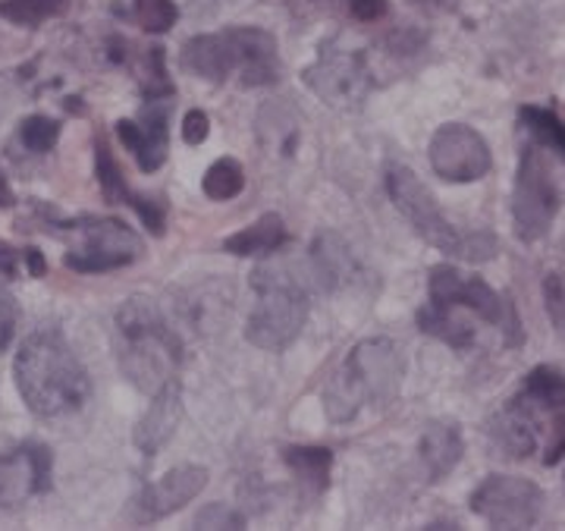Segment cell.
<instances>
[{"label":"cell","instance_id":"obj_43","mask_svg":"<svg viewBox=\"0 0 565 531\" xmlns=\"http://www.w3.org/2000/svg\"><path fill=\"white\" fill-rule=\"evenodd\" d=\"M318 3H340V0H318Z\"/></svg>","mask_w":565,"mask_h":531},{"label":"cell","instance_id":"obj_10","mask_svg":"<svg viewBox=\"0 0 565 531\" xmlns=\"http://www.w3.org/2000/svg\"><path fill=\"white\" fill-rule=\"evenodd\" d=\"M468 507L493 529H531L541 522L544 490L515 475H487L468 497Z\"/></svg>","mask_w":565,"mask_h":531},{"label":"cell","instance_id":"obj_30","mask_svg":"<svg viewBox=\"0 0 565 531\" xmlns=\"http://www.w3.org/2000/svg\"><path fill=\"white\" fill-rule=\"evenodd\" d=\"M132 17L145 32L163 35V32H170L177 25L180 10H177L173 0H132Z\"/></svg>","mask_w":565,"mask_h":531},{"label":"cell","instance_id":"obj_1","mask_svg":"<svg viewBox=\"0 0 565 531\" xmlns=\"http://www.w3.org/2000/svg\"><path fill=\"white\" fill-rule=\"evenodd\" d=\"M13 374L25 406L39 418L73 415L92 396V381L79 355L66 343L61 330L51 327L35 330L22 340Z\"/></svg>","mask_w":565,"mask_h":531},{"label":"cell","instance_id":"obj_18","mask_svg":"<svg viewBox=\"0 0 565 531\" xmlns=\"http://www.w3.org/2000/svg\"><path fill=\"white\" fill-rule=\"evenodd\" d=\"M311 258H315L318 280L327 289H349V286L364 284V277H367L355 252L337 233H321L311 245Z\"/></svg>","mask_w":565,"mask_h":531},{"label":"cell","instance_id":"obj_36","mask_svg":"<svg viewBox=\"0 0 565 531\" xmlns=\"http://www.w3.org/2000/svg\"><path fill=\"white\" fill-rule=\"evenodd\" d=\"M207 132H211L207 114L204 110H189L185 120H182V139H185V145H202L207 139Z\"/></svg>","mask_w":565,"mask_h":531},{"label":"cell","instance_id":"obj_28","mask_svg":"<svg viewBox=\"0 0 565 531\" xmlns=\"http://www.w3.org/2000/svg\"><path fill=\"white\" fill-rule=\"evenodd\" d=\"M202 189L207 199H214V202H230V199H236L239 192L245 189V170L243 163L233 161V158H221V161H214L207 167V173H204Z\"/></svg>","mask_w":565,"mask_h":531},{"label":"cell","instance_id":"obj_14","mask_svg":"<svg viewBox=\"0 0 565 531\" xmlns=\"http://www.w3.org/2000/svg\"><path fill=\"white\" fill-rule=\"evenodd\" d=\"M207 488V469L202 466H180L167 471L161 481L145 485L139 497L132 500V519L136 522H158L170 512H180L185 503H192Z\"/></svg>","mask_w":565,"mask_h":531},{"label":"cell","instance_id":"obj_7","mask_svg":"<svg viewBox=\"0 0 565 531\" xmlns=\"http://www.w3.org/2000/svg\"><path fill=\"white\" fill-rule=\"evenodd\" d=\"M559 185L550 170L541 145H525L519 170H515V192H512V221L522 243H537L550 233V226L559 214Z\"/></svg>","mask_w":565,"mask_h":531},{"label":"cell","instance_id":"obj_39","mask_svg":"<svg viewBox=\"0 0 565 531\" xmlns=\"http://www.w3.org/2000/svg\"><path fill=\"white\" fill-rule=\"evenodd\" d=\"M20 265H22V252H20V248H13V245L3 243V240H0V277L13 280V277L20 274Z\"/></svg>","mask_w":565,"mask_h":531},{"label":"cell","instance_id":"obj_26","mask_svg":"<svg viewBox=\"0 0 565 531\" xmlns=\"http://www.w3.org/2000/svg\"><path fill=\"white\" fill-rule=\"evenodd\" d=\"M519 400L525 406H541V408H565V374L559 368L537 365L527 371L525 384Z\"/></svg>","mask_w":565,"mask_h":531},{"label":"cell","instance_id":"obj_8","mask_svg":"<svg viewBox=\"0 0 565 531\" xmlns=\"http://www.w3.org/2000/svg\"><path fill=\"white\" fill-rule=\"evenodd\" d=\"M427 293H430L434 306L468 308V311H475L478 318H484L490 325H505L509 347H522L525 343V333H522V325H519V315H515L512 302H503L500 293L490 289L481 277H465L456 267L437 265L430 270Z\"/></svg>","mask_w":565,"mask_h":531},{"label":"cell","instance_id":"obj_37","mask_svg":"<svg viewBox=\"0 0 565 531\" xmlns=\"http://www.w3.org/2000/svg\"><path fill=\"white\" fill-rule=\"evenodd\" d=\"M563 456H565V412H559V415H556V422H553V428H550V444H546L544 463L546 466H556Z\"/></svg>","mask_w":565,"mask_h":531},{"label":"cell","instance_id":"obj_34","mask_svg":"<svg viewBox=\"0 0 565 531\" xmlns=\"http://www.w3.org/2000/svg\"><path fill=\"white\" fill-rule=\"evenodd\" d=\"M199 529H245L243 512L221 507V503H207L199 516H195Z\"/></svg>","mask_w":565,"mask_h":531},{"label":"cell","instance_id":"obj_23","mask_svg":"<svg viewBox=\"0 0 565 531\" xmlns=\"http://www.w3.org/2000/svg\"><path fill=\"white\" fill-rule=\"evenodd\" d=\"M289 243V230L282 224L280 214H264L252 226L223 240V252L236 258H255V255H270Z\"/></svg>","mask_w":565,"mask_h":531},{"label":"cell","instance_id":"obj_4","mask_svg":"<svg viewBox=\"0 0 565 531\" xmlns=\"http://www.w3.org/2000/svg\"><path fill=\"white\" fill-rule=\"evenodd\" d=\"M386 192H390V199L399 208V214H403L405 221L415 226V233L422 236L424 243H430L434 248L446 252V255H459L465 262H490V258H497L500 243L490 233H484V230L459 233L444 217L434 192L408 167L396 163V167L386 170Z\"/></svg>","mask_w":565,"mask_h":531},{"label":"cell","instance_id":"obj_42","mask_svg":"<svg viewBox=\"0 0 565 531\" xmlns=\"http://www.w3.org/2000/svg\"><path fill=\"white\" fill-rule=\"evenodd\" d=\"M13 202H17V195H13V189L7 183V177L0 173V208H10Z\"/></svg>","mask_w":565,"mask_h":531},{"label":"cell","instance_id":"obj_21","mask_svg":"<svg viewBox=\"0 0 565 531\" xmlns=\"http://www.w3.org/2000/svg\"><path fill=\"white\" fill-rule=\"evenodd\" d=\"M490 440L509 459H527L537 449V428L531 418V406L515 400L512 406L503 408L490 425Z\"/></svg>","mask_w":565,"mask_h":531},{"label":"cell","instance_id":"obj_31","mask_svg":"<svg viewBox=\"0 0 565 531\" xmlns=\"http://www.w3.org/2000/svg\"><path fill=\"white\" fill-rule=\"evenodd\" d=\"M57 139H61V123L44 114H32L20 123V145L32 155H47Z\"/></svg>","mask_w":565,"mask_h":531},{"label":"cell","instance_id":"obj_5","mask_svg":"<svg viewBox=\"0 0 565 531\" xmlns=\"http://www.w3.org/2000/svg\"><path fill=\"white\" fill-rule=\"evenodd\" d=\"M252 289L258 302L248 315L245 340L252 347L280 352L302 333L308 321V293L296 277L267 267H258L252 274Z\"/></svg>","mask_w":565,"mask_h":531},{"label":"cell","instance_id":"obj_19","mask_svg":"<svg viewBox=\"0 0 565 531\" xmlns=\"http://www.w3.org/2000/svg\"><path fill=\"white\" fill-rule=\"evenodd\" d=\"M243 41V66H239V82L245 88H262L280 79V57H277V39L264 32L258 25H243L239 29Z\"/></svg>","mask_w":565,"mask_h":531},{"label":"cell","instance_id":"obj_32","mask_svg":"<svg viewBox=\"0 0 565 531\" xmlns=\"http://www.w3.org/2000/svg\"><path fill=\"white\" fill-rule=\"evenodd\" d=\"M145 102L151 98H173V82L167 79V63H163V47H151L145 54V85H141Z\"/></svg>","mask_w":565,"mask_h":531},{"label":"cell","instance_id":"obj_35","mask_svg":"<svg viewBox=\"0 0 565 531\" xmlns=\"http://www.w3.org/2000/svg\"><path fill=\"white\" fill-rule=\"evenodd\" d=\"M17 321H20V308H17V299H13V293L7 289V284L0 280V352L13 343Z\"/></svg>","mask_w":565,"mask_h":531},{"label":"cell","instance_id":"obj_24","mask_svg":"<svg viewBox=\"0 0 565 531\" xmlns=\"http://www.w3.org/2000/svg\"><path fill=\"white\" fill-rule=\"evenodd\" d=\"M282 463L308 493H323L330 485L333 453L327 447H286L282 449Z\"/></svg>","mask_w":565,"mask_h":531},{"label":"cell","instance_id":"obj_33","mask_svg":"<svg viewBox=\"0 0 565 531\" xmlns=\"http://www.w3.org/2000/svg\"><path fill=\"white\" fill-rule=\"evenodd\" d=\"M541 293H544V308L550 321L565 337V270H550Z\"/></svg>","mask_w":565,"mask_h":531},{"label":"cell","instance_id":"obj_12","mask_svg":"<svg viewBox=\"0 0 565 531\" xmlns=\"http://www.w3.org/2000/svg\"><path fill=\"white\" fill-rule=\"evenodd\" d=\"M54 478V453L47 444L25 440L0 453V510H17L29 497L47 493Z\"/></svg>","mask_w":565,"mask_h":531},{"label":"cell","instance_id":"obj_40","mask_svg":"<svg viewBox=\"0 0 565 531\" xmlns=\"http://www.w3.org/2000/svg\"><path fill=\"white\" fill-rule=\"evenodd\" d=\"M22 262H25L32 277H44L47 274V262H44V255H41L39 248H22Z\"/></svg>","mask_w":565,"mask_h":531},{"label":"cell","instance_id":"obj_6","mask_svg":"<svg viewBox=\"0 0 565 531\" xmlns=\"http://www.w3.org/2000/svg\"><path fill=\"white\" fill-rule=\"evenodd\" d=\"M61 226L70 236L63 265L76 274H107L141 258L139 233L117 217H76Z\"/></svg>","mask_w":565,"mask_h":531},{"label":"cell","instance_id":"obj_25","mask_svg":"<svg viewBox=\"0 0 565 531\" xmlns=\"http://www.w3.org/2000/svg\"><path fill=\"white\" fill-rule=\"evenodd\" d=\"M415 321H418V330H422V333L434 337V340H440V343H446V347L468 349L471 343H475V330H471L468 325H462L459 318H452V308L427 302L424 308H418Z\"/></svg>","mask_w":565,"mask_h":531},{"label":"cell","instance_id":"obj_38","mask_svg":"<svg viewBox=\"0 0 565 531\" xmlns=\"http://www.w3.org/2000/svg\"><path fill=\"white\" fill-rule=\"evenodd\" d=\"M386 0H349V13L359 22H377L386 17Z\"/></svg>","mask_w":565,"mask_h":531},{"label":"cell","instance_id":"obj_2","mask_svg":"<svg viewBox=\"0 0 565 531\" xmlns=\"http://www.w3.org/2000/svg\"><path fill=\"white\" fill-rule=\"evenodd\" d=\"M114 325H117V365L132 387L158 393L167 381L177 378L182 343L151 299H129L117 311Z\"/></svg>","mask_w":565,"mask_h":531},{"label":"cell","instance_id":"obj_9","mask_svg":"<svg viewBox=\"0 0 565 531\" xmlns=\"http://www.w3.org/2000/svg\"><path fill=\"white\" fill-rule=\"evenodd\" d=\"M302 79L321 102L337 110L362 107L371 92V70H367L364 54L355 47H345L340 41L323 44L318 61L305 70Z\"/></svg>","mask_w":565,"mask_h":531},{"label":"cell","instance_id":"obj_20","mask_svg":"<svg viewBox=\"0 0 565 531\" xmlns=\"http://www.w3.org/2000/svg\"><path fill=\"white\" fill-rule=\"evenodd\" d=\"M424 469L430 481H444L449 471L459 466L465 453L462 428L456 422H430L418 440Z\"/></svg>","mask_w":565,"mask_h":531},{"label":"cell","instance_id":"obj_29","mask_svg":"<svg viewBox=\"0 0 565 531\" xmlns=\"http://www.w3.org/2000/svg\"><path fill=\"white\" fill-rule=\"evenodd\" d=\"M70 0H0V17L13 25H25V29H35L44 20L63 13Z\"/></svg>","mask_w":565,"mask_h":531},{"label":"cell","instance_id":"obj_13","mask_svg":"<svg viewBox=\"0 0 565 531\" xmlns=\"http://www.w3.org/2000/svg\"><path fill=\"white\" fill-rule=\"evenodd\" d=\"M170 114L173 102L170 98H151L141 107L139 120L117 123V136L126 145V151L136 158L145 173L161 170L170 151Z\"/></svg>","mask_w":565,"mask_h":531},{"label":"cell","instance_id":"obj_15","mask_svg":"<svg viewBox=\"0 0 565 531\" xmlns=\"http://www.w3.org/2000/svg\"><path fill=\"white\" fill-rule=\"evenodd\" d=\"M180 66L185 73L199 76L204 82L230 79L233 70L243 66V41H239V29H226L217 35H195L182 44Z\"/></svg>","mask_w":565,"mask_h":531},{"label":"cell","instance_id":"obj_17","mask_svg":"<svg viewBox=\"0 0 565 531\" xmlns=\"http://www.w3.org/2000/svg\"><path fill=\"white\" fill-rule=\"evenodd\" d=\"M180 418H182V390H180V381L173 378V381H167V384L154 393V400H151L148 412L139 418L136 434H132L136 447H139L145 456H158V453L163 449V444L173 437V431H177V425H180Z\"/></svg>","mask_w":565,"mask_h":531},{"label":"cell","instance_id":"obj_11","mask_svg":"<svg viewBox=\"0 0 565 531\" xmlns=\"http://www.w3.org/2000/svg\"><path fill=\"white\" fill-rule=\"evenodd\" d=\"M430 167L446 183H475L484 180L493 167L490 145L481 132L465 123H446L430 139Z\"/></svg>","mask_w":565,"mask_h":531},{"label":"cell","instance_id":"obj_16","mask_svg":"<svg viewBox=\"0 0 565 531\" xmlns=\"http://www.w3.org/2000/svg\"><path fill=\"white\" fill-rule=\"evenodd\" d=\"M95 177H98V185H102V195L107 204H129L136 214L141 217V224L148 226L154 236H163V226H167V204L158 202V199H145V195H136L126 177H122L120 163L114 158L110 145L104 136L95 139Z\"/></svg>","mask_w":565,"mask_h":531},{"label":"cell","instance_id":"obj_41","mask_svg":"<svg viewBox=\"0 0 565 531\" xmlns=\"http://www.w3.org/2000/svg\"><path fill=\"white\" fill-rule=\"evenodd\" d=\"M415 7H422V10H434V13H440V10H452L456 7V0H412Z\"/></svg>","mask_w":565,"mask_h":531},{"label":"cell","instance_id":"obj_22","mask_svg":"<svg viewBox=\"0 0 565 531\" xmlns=\"http://www.w3.org/2000/svg\"><path fill=\"white\" fill-rule=\"evenodd\" d=\"M258 142L264 155H277V158H292L296 145H299V117L292 107L286 104H264L258 110Z\"/></svg>","mask_w":565,"mask_h":531},{"label":"cell","instance_id":"obj_27","mask_svg":"<svg viewBox=\"0 0 565 531\" xmlns=\"http://www.w3.org/2000/svg\"><path fill=\"white\" fill-rule=\"evenodd\" d=\"M519 123L525 126V132L534 139V142L541 145V148H550V151H556V155H563L565 158V123L553 114V110H546V107H522L519 110Z\"/></svg>","mask_w":565,"mask_h":531},{"label":"cell","instance_id":"obj_3","mask_svg":"<svg viewBox=\"0 0 565 531\" xmlns=\"http://www.w3.org/2000/svg\"><path fill=\"white\" fill-rule=\"evenodd\" d=\"M403 352L386 337H371L345 355L340 374L327 384L323 406L333 422H352L367 403H390L403 384Z\"/></svg>","mask_w":565,"mask_h":531}]
</instances>
